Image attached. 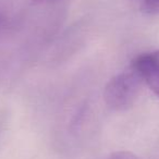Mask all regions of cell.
<instances>
[{
	"label": "cell",
	"mask_w": 159,
	"mask_h": 159,
	"mask_svg": "<svg viewBox=\"0 0 159 159\" xmlns=\"http://www.w3.org/2000/svg\"><path fill=\"white\" fill-rule=\"evenodd\" d=\"M152 55H154L155 58H157V59L159 60V50H156V51H152Z\"/></svg>",
	"instance_id": "cell-6"
},
{
	"label": "cell",
	"mask_w": 159,
	"mask_h": 159,
	"mask_svg": "<svg viewBox=\"0 0 159 159\" xmlns=\"http://www.w3.org/2000/svg\"><path fill=\"white\" fill-rule=\"evenodd\" d=\"M34 5H42V3H49V2H56L59 0H32Z\"/></svg>",
	"instance_id": "cell-5"
},
{
	"label": "cell",
	"mask_w": 159,
	"mask_h": 159,
	"mask_svg": "<svg viewBox=\"0 0 159 159\" xmlns=\"http://www.w3.org/2000/svg\"><path fill=\"white\" fill-rule=\"evenodd\" d=\"M144 81L132 66L116 74L104 89V100L115 111H125L134 106L143 89Z\"/></svg>",
	"instance_id": "cell-1"
},
{
	"label": "cell",
	"mask_w": 159,
	"mask_h": 159,
	"mask_svg": "<svg viewBox=\"0 0 159 159\" xmlns=\"http://www.w3.org/2000/svg\"><path fill=\"white\" fill-rule=\"evenodd\" d=\"M131 66L139 73L144 84L159 98V60L152 52H146L137 56Z\"/></svg>",
	"instance_id": "cell-2"
},
{
	"label": "cell",
	"mask_w": 159,
	"mask_h": 159,
	"mask_svg": "<svg viewBox=\"0 0 159 159\" xmlns=\"http://www.w3.org/2000/svg\"><path fill=\"white\" fill-rule=\"evenodd\" d=\"M107 159H141V158L137 157L135 154H133V152L122 150V152H113V154H111Z\"/></svg>",
	"instance_id": "cell-4"
},
{
	"label": "cell",
	"mask_w": 159,
	"mask_h": 159,
	"mask_svg": "<svg viewBox=\"0 0 159 159\" xmlns=\"http://www.w3.org/2000/svg\"><path fill=\"white\" fill-rule=\"evenodd\" d=\"M2 24H3V18L1 16H0V27L2 26Z\"/></svg>",
	"instance_id": "cell-7"
},
{
	"label": "cell",
	"mask_w": 159,
	"mask_h": 159,
	"mask_svg": "<svg viewBox=\"0 0 159 159\" xmlns=\"http://www.w3.org/2000/svg\"><path fill=\"white\" fill-rule=\"evenodd\" d=\"M141 10L149 16L159 14V0H141Z\"/></svg>",
	"instance_id": "cell-3"
}]
</instances>
